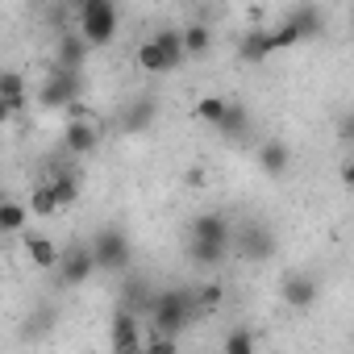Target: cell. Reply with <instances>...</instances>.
<instances>
[{
    "label": "cell",
    "instance_id": "6da1fadb",
    "mask_svg": "<svg viewBox=\"0 0 354 354\" xmlns=\"http://www.w3.org/2000/svg\"><path fill=\"white\" fill-rule=\"evenodd\" d=\"M150 325L142 333H154V337H180L188 329V321L196 317V304H192V292L184 288H167V292H154L150 300Z\"/></svg>",
    "mask_w": 354,
    "mask_h": 354
},
{
    "label": "cell",
    "instance_id": "7a4b0ae2",
    "mask_svg": "<svg viewBox=\"0 0 354 354\" xmlns=\"http://www.w3.org/2000/svg\"><path fill=\"white\" fill-rule=\"evenodd\" d=\"M117 26L121 17H117V5H109V0H84L75 9V34L88 42V50L109 46L117 38Z\"/></svg>",
    "mask_w": 354,
    "mask_h": 354
},
{
    "label": "cell",
    "instance_id": "3957f363",
    "mask_svg": "<svg viewBox=\"0 0 354 354\" xmlns=\"http://www.w3.org/2000/svg\"><path fill=\"white\" fill-rule=\"evenodd\" d=\"M192 117H196L201 125H213L217 133H225V138H234V142L250 133V113H246L242 104L225 100V96H201L196 109H192Z\"/></svg>",
    "mask_w": 354,
    "mask_h": 354
},
{
    "label": "cell",
    "instance_id": "277c9868",
    "mask_svg": "<svg viewBox=\"0 0 354 354\" xmlns=\"http://www.w3.org/2000/svg\"><path fill=\"white\" fill-rule=\"evenodd\" d=\"M92 259H96V271L104 275H129V263H133V246H129V234L121 225H104L92 234L88 242Z\"/></svg>",
    "mask_w": 354,
    "mask_h": 354
},
{
    "label": "cell",
    "instance_id": "5b68a950",
    "mask_svg": "<svg viewBox=\"0 0 354 354\" xmlns=\"http://www.w3.org/2000/svg\"><path fill=\"white\" fill-rule=\"evenodd\" d=\"M38 100L46 109H67L75 100H84V71H63V67H50L46 80H42V92Z\"/></svg>",
    "mask_w": 354,
    "mask_h": 354
},
{
    "label": "cell",
    "instance_id": "8992f818",
    "mask_svg": "<svg viewBox=\"0 0 354 354\" xmlns=\"http://www.w3.org/2000/svg\"><path fill=\"white\" fill-rule=\"evenodd\" d=\"M55 275H59V283H63V288H84V283L96 275V259H92L88 242H75V246H67V250L59 254V267H55Z\"/></svg>",
    "mask_w": 354,
    "mask_h": 354
},
{
    "label": "cell",
    "instance_id": "52a82bcc",
    "mask_svg": "<svg viewBox=\"0 0 354 354\" xmlns=\"http://www.w3.org/2000/svg\"><path fill=\"white\" fill-rule=\"evenodd\" d=\"M109 350L113 354H142V321L129 308H117L109 321Z\"/></svg>",
    "mask_w": 354,
    "mask_h": 354
},
{
    "label": "cell",
    "instance_id": "ba28073f",
    "mask_svg": "<svg viewBox=\"0 0 354 354\" xmlns=\"http://www.w3.org/2000/svg\"><path fill=\"white\" fill-rule=\"evenodd\" d=\"M188 242H209V246H230L234 242V221L225 213H196L188 221Z\"/></svg>",
    "mask_w": 354,
    "mask_h": 354
},
{
    "label": "cell",
    "instance_id": "9c48e42d",
    "mask_svg": "<svg viewBox=\"0 0 354 354\" xmlns=\"http://www.w3.org/2000/svg\"><path fill=\"white\" fill-rule=\"evenodd\" d=\"M154 121H158V100H154V96H133V100H125V109H121V129H125V133H150Z\"/></svg>",
    "mask_w": 354,
    "mask_h": 354
},
{
    "label": "cell",
    "instance_id": "30bf717a",
    "mask_svg": "<svg viewBox=\"0 0 354 354\" xmlns=\"http://www.w3.org/2000/svg\"><path fill=\"white\" fill-rule=\"evenodd\" d=\"M279 296H283V304H288V308H313V304L321 300V288H317V279H313V275L292 271V275H283Z\"/></svg>",
    "mask_w": 354,
    "mask_h": 354
},
{
    "label": "cell",
    "instance_id": "8fae6325",
    "mask_svg": "<svg viewBox=\"0 0 354 354\" xmlns=\"http://www.w3.org/2000/svg\"><path fill=\"white\" fill-rule=\"evenodd\" d=\"M63 146L75 158H88L100 146V121H67L63 125Z\"/></svg>",
    "mask_w": 354,
    "mask_h": 354
},
{
    "label": "cell",
    "instance_id": "7c38bea8",
    "mask_svg": "<svg viewBox=\"0 0 354 354\" xmlns=\"http://www.w3.org/2000/svg\"><path fill=\"white\" fill-rule=\"evenodd\" d=\"M254 162H259V171L263 175H288V167H292V146L283 142V138H267V142H259V150H254Z\"/></svg>",
    "mask_w": 354,
    "mask_h": 354
},
{
    "label": "cell",
    "instance_id": "4fadbf2b",
    "mask_svg": "<svg viewBox=\"0 0 354 354\" xmlns=\"http://www.w3.org/2000/svg\"><path fill=\"white\" fill-rule=\"evenodd\" d=\"M84 63H88V42H84L75 30H63V34H55V63H50V67L80 71Z\"/></svg>",
    "mask_w": 354,
    "mask_h": 354
},
{
    "label": "cell",
    "instance_id": "5bb4252c",
    "mask_svg": "<svg viewBox=\"0 0 354 354\" xmlns=\"http://www.w3.org/2000/svg\"><path fill=\"white\" fill-rule=\"evenodd\" d=\"M21 246H26V254H30V263L38 267V271H55L59 267V246H55V238L50 234H38V230H26L21 234Z\"/></svg>",
    "mask_w": 354,
    "mask_h": 354
},
{
    "label": "cell",
    "instance_id": "9a60e30c",
    "mask_svg": "<svg viewBox=\"0 0 354 354\" xmlns=\"http://www.w3.org/2000/svg\"><path fill=\"white\" fill-rule=\"evenodd\" d=\"M0 100H5V109L13 113V117H21L26 109H30V84H26V75L21 71H0Z\"/></svg>",
    "mask_w": 354,
    "mask_h": 354
},
{
    "label": "cell",
    "instance_id": "2e32d148",
    "mask_svg": "<svg viewBox=\"0 0 354 354\" xmlns=\"http://www.w3.org/2000/svg\"><path fill=\"white\" fill-rule=\"evenodd\" d=\"M46 192L55 196L59 209H71L80 201V175L71 167H50V180H46Z\"/></svg>",
    "mask_w": 354,
    "mask_h": 354
},
{
    "label": "cell",
    "instance_id": "e0dca14e",
    "mask_svg": "<svg viewBox=\"0 0 354 354\" xmlns=\"http://www.w3.org/2000/svg\"><path fill=\"white\" fill-rule=\"evenodd\" d=\"M26 230H30V209H26V201L0 196V234H9V238H21Z\"/></svg>",
    "mask_w": 354,
    "mask_h": 354
},
{
    "label": "cell",
    "instance_id": "ac0fdd59",
    "mask_svg": "<svg viewBox=\"0 0 354 354\" xmlns=\"http://www.w3.org/2000/svg\"><path fill=\"white\" fill-rule=\"evenodd\" d=\"M283 21L296 30V38H300V42H304V38H321V30H325V21H321V9H313V5H300V9H292Z\"/></svg>",
    "mask_w": 354,
    "mask_h": 354
},
{
    "label": "cell",
    "instance_id": "d6986e66",
    "mask_svg": "<svg viewBox=\"0 0 354 354\" xmlns=\"http://www.w3.org/2000/svg\"><path fill=\"white\" fill-rule=\"evenodd\" d=\"M238 55H242V63H263L267 55H275V50H271V34H267V30H250V34H242Z\"/></svg>",
    "mask_w": 354,
    "mask_h": 354
},
{
    "label": "cell",
    "instance_id": "ffe728a7",
    "mask_svg": "<svg viewBox=\"0 0 354 354\" xmlns=\"http://www.w3.org/2000/svg\"><path fill=\"white\" fill-rule=\"evenodd\" d=\"M242 250H246V259H259V263H267L271 254H275V238L259 225H250V230H242Z\"/></svg>",
    "mask_w": 354,
    "mask_h": 354
},
{
    "label": "cell",
    "instance_id": "44dd1931",
    "mask_svg": "<svg viewBox=\"0 0 354 354\" xmlns=\"http://www.w3.org/2000/svg\"><path fill=\"white\" fill-rule=\"evenodd\" d=\"M180 42H184V59H188V55H205V50L213 46V30L201 26V21H192V26L180 30Z\"/></svg>",
    "mask_w": 354,
    "mask_h": 354
},
{
    "label": "cell",
    "instance_id": "7402d4cb",
    "mask_svg": "<svg viewBox=\"0 0 354 354\" xmlns=\"http://www.w3.org/2000/svg\"><path fill=\"white\" fill-rule=\"evenodd\" d=\"M184 250H188V259L196 267H221L225 254H230V246H209V242H188Z\"/></svg>",
    "mask_w": 354,
    "mask_h": 354
},
{
    "label": "cell",
    "instance_id": "603a6c76",
    "mask_svg": "<svg viewBox=\"0 0 354 354\" xmlns=\"http://www.w3.org/2000/svg\"><path fill=\"white\" fill-rule=\"evenodd\" d=\"M254 350H259V342H254V329H246V325L230 329L221 342V354H254Z\"/></svg>",
    "mask_w": 354,
    "mask_h": 354
},
{
    "label": "cell",
    "instance_id": "cb8c5ba5",
    "mask_svg": "<svg viewBox=\"0 0 354 354\" xmlns=\"http://www.w3.org/2000/svg\"><path fill=\"white\" fill-rule=\"evenodd\" d=\"M26 209H30V217H55V213H59V205H55V196L46 192V184H38V188L30 192Z\"/></svg>",
    "mask_w": 354,
    "mask_h": 354
},
{
    "label": "cell",
    "instance_id": "d4e9b609",
    "mask_svg": "<svg viewBox=\"0 0 354 354\" xmlns=\"http://www.w3.org/2000/svg\"><path fill=\"white\" fill-rule=\"evenodd\" d=\"M221 300H225V288H221V283H205V288L192 292V304H196V308H217Z\"/></svg>",
    "mask_w": 354,
    "mask_h": 354
},
{
    "label": "cell",
    "instance_id": "484cf974",
    "mask_svg": "<svg viewBox=\"0 0 354 354\" xmlns=\"http://www.w3.org/2000/svg\"><path fill=\"white\" fill-rule=\"evenodd\" d=\"M9 121H13V113H9V109H5V100H0V129H5V125H9Z\"/></svg>",
    "mask_w": 354,
    "mask_h": 354
}]
</instances>
